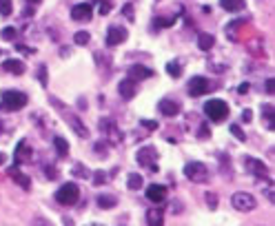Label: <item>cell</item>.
<instances>
[{"mask_svg": "<svg viewBox=\"0 0 275 226\" xmlns=\"http://www.w3.org/2000/svg\"><path fill=\"white\" fill-rule=\"evenodd\" d=\"M29 98H27L25 91H14V89H5L0 93V109L5 111H20L27 106Z\"/></svg>", "mask_w": 275, "mask_h": 226, "instance_id": "obj_1", "label": "cell"}, {"mask_svg": "<svg viewBox=\"0 0 275 226\" xmlns=\"http://www.w3.org/2000/svg\"><path fill=\"white\" fill-rule=\"evenodd\" d=\"M49 102H51L53 106H58V113H60V116L65 118V122H67V124L71 126V129H73V133H76V136H78V137H87V136H89L87 126L82 124V120H80V118L76 116V113H71V111H69V113H67V106H65L63 102L58 100V98H49Z\"/></svg>", "mask_w": 275, "mask_h": 226, "instance_id": "obj_2", "label": "cell"}, {"mask_svg": "<svg viewBox=\"0 0 275 226\" xmlns=\"http://www.w3.org/2000/svg\"><path fill=\"white\" fill-rule=\"evenodd\" d=\"M53 197H56V202L60 206H76L80 200V189L76 182H67V184H63L56 191Z\"/></svg>", "mask_w": 275, "mask_h": 226, "instance_id": "obj_3", "label": "cell"}, {"mask_svg": "<svg viewBox=\"0 0 275 226\" xmlns=\"http://www.w3.org/2000/svg\"><path fill=\"white\" fill-rule=\"evenodd\" d=\"M135 160H138L140 166H145L146 171H151V173H156L158 171V149L153 147V144L142 147L140 151L135 153Z\"/></svg>", "mask_w": 275, "mask_h": 226, "instance_id": "obj_4", "label": "cell"}, {"mask_svg": "<svg viewBox=\"0 0 275 226\" xmlns=\"http://www.w3.org/2000/svg\"><path fill=\"white\" fill-rule=\"evenodd\" d=\"M184 175L195 184H204V182H209V166L204 162L193 160V162L184 164Z\"/></svg>", "mask_w": 275, "mask_h": 226, "instance_id": "obj_5", "label": "cell"}, {"mask_svg": "<svg viewBox=\"0 0 275 226\" xmlns=\"http://www.w3.org/2000/svg\"><path fill=\"white\" fill-rule=\"evenodd\" d=\"M204 113H207V118L211 122H222V120H226V116H228V105L224 100H220V98L209 100L207 105H204Z\"/></svg>", "mask_w": 275, "mask_h": 226, "instance_id": "obj_6", "label": "cell"}, {"mask_svg": "<svg viewBox=\"0 0 275 226\" xmlns=\"http://www.w3.org/2000/svg\"><path fill=\"white\" fill-rule=\"evenodd\" d=\"M231 204L238 211H242V213H249V211H253L255 206H258V200H255L251 193H246V191H238V193H233V197H231Z\"/></svg>", "mask_w": 275, "mask_h": 226, "instance_id": "obj_7", "label": "cell"}, {"mask_svg": "<svg viewBox=\"0 0 275 226\" xmlns=\"http://www.w3.org/2000/svg\"><path fill=\"white\" fill-rule=\"evenodd\" d=\"M244 168H246L251 175H255V178H266V175H269V166H266L262 160L251 158V155L244 158Z\"/></svg>", "mask_w": 275, "mask_h": 226, "instance_id": "obj_8", "label": "cell"}, {"mask_svg": "<svg viewBox=\"0 0 275 226\" xmlns=\"http://www.w3.org/2000/svg\"><path fill=\"white\" fill-rule=\"evenodd\" d=\"M100 131H102L104 136L109 137L113 144L122 142V131H120L118 126H115V122L109 120V118H102V120H100Z\"/></svg>", "mask_w": 275, "mask_h": 226, "instance_id": "obj_9", "label": "cell"}, {"mask_svg": "<svg viewBox=\"0 0 275 226\" xmlns=\"http://www.w3.org/2000/svg\"><path fill=\"white\" fill-rule=\"evenodd\" d=\"M209 91V80L204 78V75H193L191 80H189V95L191 98H200V95H204Z\"/></svg>", "mask_w": 275, "mask_h": 226, "instance_id": "obj_10", "label": "cell"}, {"mask_svg": "<svg viewBox=\"0 0 275 226\" xmlns=\"http://www.w3.org/2000/svg\"><path fill=\"white\" fill-rule=\"evenodd\" d=\"M94 16V7L89 2H80V5H73L71 7V18L76 22H89Z\"/></svg>", "mask_w": 275, "mask_h": 226, "instance_id": "obj_11", "label": "cell"}, {"mask_svg": "<svg viewBox=\"0 0 275 226\" xmlns=\"http://www.w3.org/2000/svg\"><path fill=\"white\" fill-rule=\"evenodd\" d=\"M158 109H160V113L162 116H166V118H176L178 113H180V102H176V100H171V98H162L160 102H158Z\"/></svg>", "mask_w": 275, "mask_h": 226, "instance_id": "obj_12", "label": "cell"}, {"mask_svg": "<svg viewBox=\"0 0 275 226\" xmlns=\"http://www.w3.org/2000/svg\"><path fill=\"white\" fill-rule=\"evenodd\" d=\"M32 155H33L32 147H29L25 140H20V142L16 144V151H14V160H16V166H18V164H27L29 160H32Z\"/></svg>", "mask_w": 275, "mask_h": 226, "instance_id": "obj_13", "label": "cell"}, {"mask_svg": "<svg viewBox=\"0 0 275 226\" xmlns=\"http://www.w3.org/2000/svg\"><path fill=\"white\" fill-rule=\"evenodd\" d=\"M118 93H120L122 100H133L135 93H138V84H135V80H131V78L122 80V82L118 84Z\"/></svg>", "mask_w": 275, "mask_h": 226, "instance_id": "obj_14", "label": "cell"}, {"mask_svg": "<svg viewBox=\"0 0 275 226\" xmlns=\"http://www.w3.org/2000/svg\"><path fill=\"white\" fill-rule=\"evenodd\" d=\"M127 29H122V27H109V31H107V45L109 47H118V45H122V42L127 40Z\"/></svg>", "mask_w": 275, "mask_h": 226, "instance_id": "obj_15", "label": "cell"}, {"mask_svg": "<svg viewBox=\"0 0 275 226\" xmlns=\"http://www.w3.org/2000/svg\"><path fill=\"white\" fill-rule=\"evenodd\" d=\"M146 200L156 202V204L164 202V200H166V186H162V184H151V186H146Z\"/></svg>", "mask_w": 275, "mask_h": 226, "instance_id": "obj_16", "label": "cell"}, {"mask_svg": "<svg viewBox=\"0 0 275 226\" xmlns=\"http://www.w3.org/2000/svg\"><path fill=\"white\" fill-rule=\"evenodd\" d=\"M7 175H9V178L14 180L16 184H20L25 191H29V189H32V182H29V175H25V173H22V171H20V168H18V166H11L9 171H7Z\"/></svg>", "mask_w": 275, "mask_h": 226, "instance_id": "obj_17", "label": "cell"}, {"mask_svg": "<svg viewBox=\"0 0 275 226\" xmlns=\"http://www.w3.org/2000/svg\"><path fill=\"white\" fill-rule=\"evenodd\" d=\"M151 75H153V71H151L149 67H142V64L129 67V78L131 80H149Z\"/></svg>", "mask_w": 275, "mask_h": 226, "instance_id": "obj_18", "label": "cell"}, {"mask_svg": "<svg viewBox=\"0 0 275 226\" xmlns=\"http://www.w3.org/2000/svg\"><path fill=\"white\" fill-rule=\"evenodd\" d=\"M2 69L9 71V74H14V75H22L27 71V67H25L22 60H5V62H2Z\"/></svg>", "mask_w": 275, "mask_h": 226, "instance_id": "obj_19", "label": "cell"}, {"mask_svg": "<svg viewBox=\"0 0 275 226\" xmlns=\"http://www.w3.org/2000/svg\"><path fill=\"white\" fill-rule=\"evenodd\" d=\"M146 224L149 226H162L164 224V213L160 209H149L146 211Z\"/></svg>", "mask_w": 275, "mask_h": 226, "instance_id": "obj_20", "label": "cell"}, {"mask_svg": "<svg viewBox=\"0 0 275 226\" xmlns=\"http://www.w3.org/2000/svg\"><path fill=\"white\" fill-rule=\"evenodd\" d=\"M220 7L228 14H235V11L244 9V0H220Z\"/></svg>", "mask_w": 275, "mask_h": 226, "instance_id": "obj_21", "label": "cell"}, {"mask_svg": "<svg viewBox=\"0 0 275 226\" xmlns=\"http://www.w3.org/2000/svg\"><path fill=\"white\" fill-rule=\"evenodd\" d=\"M213 45H215V38H213L211 33H200V38H197V47L202 49V51H211Z\"/></svg>", "mask_w": 275, "mask_h": 226, "instance_id": "obj_22", "label": "cell"}, {"mask_svg": "<svg viewBox=\"0 0 275 226\" xmlns=\"http://www.w3.org/2000/svg\"><path fill=\"white\" fill-rule=\"evenodd\" d=\"M53 147H56V153L60 155V158H67L69 155V144H67L65 137H60V136L53 137Z\"/></svg>", "mask_w": 275, "mask_h": 226, "instance_id": "obj_23", "label": "cell"}, {"mask_svg": "<svg viewBox=\"0 0 275 226\" xmlns=\"http://www.w3.org/2000/svg\"><path fill=\"white\" fill-rule=\"evenodd\" d=\"M273 105H264L262 106V120H266V129L269 131H273L275 129V122H273Z\"/></svg>", "mask_w": 275, "mask_h": 226, "instance_id": "obj_24", "label": "cell"}, {"mask_svg": "<svg viewBox=\"0 0 275 226\" xmlns=\"http://www.w3.org/2000/svg\"><path fill=\"white\" fill-rule=\"evenodd\" d=\"M142 184H145V178H142L140 173H129L127 175V186H129L131 191H138Z\"/></svg>", "mask_w": 275, "mask_h": 226, "instance_id": "obj_25", "label": "cell"}, {"mask_svg": "<svg viewBox=\"0 0 275 226\" xmlns=\"http://www.w3.org/2000/svg\"><path fill=\"white\" fill-rule=\"evenodd\" d=\"M98 206L100 209H113L115 204H118V197L115 195H98Z\"/></svg>", "mask_w": 275, "mask_h": 226, "instance_id": "obj_26", "label": "cell"}, {"mask_svg": "<svg viewBox=\"0 0 275 226\" xmlns=\"http://www.w3.org/2000/svg\"><path fill=\"white\" fill-rule=\"evenodd\" d=\"M71 173L76 175V178H84V180L91 178V171H89V168L84 166V164H76V166L71 168Z\"/></svg>", "mask_w": 275, "mask_h": 226, "instance_id": "obj_27", "label": "cell"}, {"mask_svg": "<svg viewBox=\"0 0 275 226\" xmlns=\"http://www.w3.org/2000/svg\"><path fill=\"white\" fill-rule=\"evenodd\" d=\"M166 74L171 75V78H180L182 75V64L180 62H169L166 64Z\"/></svg>", "mask_w": 275, "mask_h": 226, "instance_id": "obj_28", "label": "cell"}, {"mask_svg": "<svg viewBox=\"0 0 275 226\" xmlns=\"http://www.w3.org/2000/svg\"><path fill=\"white\" fill-rule=\"evenodd\" d=\"M89 40H91V36H89L87 31H78L76 36H73V42H76V45H80V47L89 45Z\"/></svg>", "mask_w": 275, "mask_h": 226, "instance_id": "obj_29", "label": "cell"}, {"mask_svg": "<svg viewBox=\"0 0 275 226\" xmlns=\"http://www.w3.org/2000/svg\"><path fill=\"white\" fill-rule=\"evenodd\" d=\"M228 131L233 133V136L238 137L240 142H246V133L242 131V126H240V124H231V126H228Z\"/></svg>", "mask_w": 275, "mask_h": 226, "instance_id": "obj_30", "label": "cell"}, {"mask_svg": "<svg viewBox=\"0 0 275 226\" xmlns=\"http://www.w3.org/2000/svg\"><path fill=\"white\" fill-rule=\"evenodd\" d=\"M11 11H14L11 0H0V14H2V16H11Z\"/></svg>", "mask_w": 275, "mask_h": 226, "instance_id": "obj_31", "label": "cell"}, {"mask_svg": "<svg viewBox=\"0 0 275 226\" xmlns=\"http://www.w3.org/2000/svg\"><path fill=\"white\" fill-rule=\"evenodd\" d=\"M0 36L5 38V40H9V42H11V40H14V38H16V27H5Z\"/></svg>", "mask_w": 275, "mask_h": 226, "instance_id": "obj_32", "label": "cell"}, {"mask_svg": "<svg viewBox=\"0 0 275 226\" xmlns=\"http://www.w3.org/2000/svg\"><path fill=\"white\" fill-rule=\"evenodd\" d=\"M91 178H94V184H104L107 182V173L104 171H96V173H91Z\"/></svg>", "mask_w": 275, "mask_h": 226, "instance_id": "obj_33", "label": "cell"}, {"mask_svg": "<svg viewBox=\"0 0 275 226\" xmlns=\"http://www.w3.org/2000/svg\"><path fill=\"white\" fill-rule=\"evenodd\" d=\"M204 197H207V206H209V209H218V195H215V193H207Z\"/></svg>", "mask_w": 275, "mask_h": 226, "instance_id": "obj_34", "label": "cell"}, {"mask_svg": "<svg viewBox=\"0 0 275 226\" xmlns=\"http://www.w3.org/2000/svg\"><path fill=\"white\" fill-rule=\"evenodd\" d=\"M32 226H53V224H51V222L47 220V217H42V215H36V217H33V220H32Z\"/></svg>", "mask_w": 275, "mask_h": 226, "instance_id": "obj_35", "label": "cell"}, {"mask_svg": "<svg viewBox=\"0 0 275 226\" xmlns=\"http://www.w3.org/2000/svg\"><path fill=\"white\" fill-rule=\"evenodd\" d=\"M140 126H145L146 131H156V129H158V122H153V120H140Z\"/></svg>", "mask_w": 275, "mask_h": 226, "instance_id": "obj_36", "label": "cell"}, {"mask_svg": "<svg viewBox=\"0 0 275 226\" xmlns=\"http://www.w3.org/2000/svg\"><path fill=\"white\" fill-rule=\"evenodd\" d=\"M38 78H40L42 84H47V67L45 64H40V69H38Z\"/></svg>", "mask_w": 275, "mask_h": 226, "instance_id": "obj_37", "label": "cell"}, {"mask_svg": "<svg viewBox=\"0 0 275 226\" xmlns=\"http://www.w3.org/2000/svg\"><path fill=\"white\" fill-rule=\"evenodd\" d=\"M211 136V129L209 124H200V131H197V137H209Z\"/></svg>", "mask_w": 275, "mask_h": 226, "instance_id": "obj_38", "label": "cell"}, {"mask_svg": "<svg viewBox=\"0 0 275 226\" xmlns=\"http://www.w3.org/2000/svg\"><path fill=\"white\" fill-rule=\"evenodd\" d=\"M173 20H169V18H156V27H171Z\"/></svg>", "mask_w": 275, "mask_h": 226, "instance_id": "obj_39", "label": "cell"}, {"mask_svg": "<svg viewBox=\"0 0 275 226\" xmlns=\"http://www.w3.org/2000/svg\"><path fill=\"white\" fill-rule=\"evenodd\" d=\"M264 87H266V93H269V95H273L275 93V84H273V78H266V82H264Z\"/></svg>", "mask_w": 275, "mask_h": 226, "instance_id": "obj_40", "label": "cell"}, {"mask_svg": "<svg viewBox=\"0 0 275 226\" xmlns=\"http://www.w3.org/2000/svg\"><path fill=\"white\" fill-rule=\"evenodd\" d=\"M45 173H47V178H53V180H56V178H58V168H56V166H47V168H45Z\"/></svg>", "mask_w": 275, "mask_h": 226, "instance_id": "obj_41", "label": "cell"}, {"mask_svg": "<svg viewBox=\"0 0 275 226\" xmlns=\"http://www.w3.org/2000/svg\"><path fill=\"white\" fill-rule=\"evenodd\" d=\"M96 153H98V155H102V153L107 155V153H109V149L104 147V142H98V144H96Z\"/></svg>", "mask_w": 275, "mask_h": 226, "instance_id": "obj_42", "label": "cell"}, {"mask_svg": "<svg viewBox=\"0 0 275 226\" xmlns=\"http://www.w3.org/2000/svg\"><path fill=\"white\" fill-rule=\"evenodd\" d=\"M266 200L275 202V193H273V184H271V182H269V186H266Z\"/></svg>", "mask_w": 275, "mask_h": 226, "instance_id": "obj_43", "label": "cell"}, {"mask_svg": "<svg viewBox=\"0 0 275 226\" xmlns=\"http://www.w3.org/2000/svg\"><path fill=\"white\" fill-rule=\"evenodd\" d=\"M249 91H251V84L249 82H242V84H240V87H238V93H249Z\"/></svg>", "mask_w": 275, "mask_h": 226, "instance_id": "obj_44", "label": "cell"}, {"mask_svg": "<svg viewBox=\"0 0 275 226\" xmlns=\"http://www.w3.org/2000/svg\"><path fill=\"white\" fill-rule=\"evenodd\" d=\"M16 49H18V51H22V53H32V56H33V53H36V49H32V47H25V45H16Z\"/></svg>", "mask_w": 275, "mask_h": 226, "instance_id": "obj_45", "label": "cell"}, {"mask_svg": "<svg viewBox=\"0 0 275 226\" xmlns=\"http://www.w3.org/2000/svg\"><path fill=\"white\" fill-rule=\"evenodd\" d=\"M242 120H244V122H251V120H253V113H251L249 109H244V111H242Z\"/></svg>", "mask_w": 275, "mask_h": 226, "instance_id": "obj_46", "label": "cell"}, {"mask_svg": "<svg viewBox=\"0 0 275 226\" xmlns=\"http://www.w3.org/2000/svg\"><path fill=\"white\" fill-rule=\"evenodd\" d=\"M109 11H111L109 2H102V5H100V14H102V16H104V14H109Z\"/></svg>", "mask_w": 275, "mask_h": 226, "instance_id": "obj_47", "label": "cell"}, {"mask_svg": "<svg viewBox=\"0 0 275 226\" xmlns=\"http://www.w3.org/2000/svg\"><path fill=\"white\" fill-rule=\"evenodd\" d=\"M125 14H127V18H129V20H133V11H131V5L125 7Z\"/></svg>", "mask_w": 275, "mask_h": 226, "instance_id": "obj_48", "label": "cell"}, {"mask_svg": "<svg viewBox=\"0 0 275 226\" xmlns=\"http://www.w3.org/2000/svg\"><path fill=\"white\" fill-rule=\"evenodd\" d=\"M63 224L65 226H73V220H71V217H63Z\"/></svg>", "mask_w": 275, "mask_h": 226, "instance_id": "obj_49", "label": "cell"}, {"mask_svg": "<svg viewBox=\"0 0 275 226\" xmlns=\"http://www.w3.org/2000/svg\"><path fill=\"white\" fill-rule=\"evenodd\" d=\"M0 164H5V153L0 151Z\"/></svg>", "mask_w": 275, "mask_h": 226, "instance_id": "obj_50", "label": "cell"}, {"mask_svg": "<svg viewBox=\"0 0 275 226\" xmlns=\"http://www.w3.org/2000/svg\"><path fill=\"white\" fill-rule=\"evenodd\" d=\"M0 133H2V122H0Z\"/></svg>", "mask_w": 275, "mask_h": 226, "instance_id": "obj_51", "label": "cell"}, {"mask_svg": "<svg viewBox=\"0 0 275 226\" xmlns=\"http://www.w3.org/2000/svg\"><path fill=\"white\" fill-rule=\"evenodd\" d=\"M91 226H102V224H91Z\"/></svg>", "mask_w": 275, "mask_h": 226, "instance_id": "obj_52", "label": "cell"}, {"mask_svg": "<svg viewBox=\"0 0 275 226\" xmlns=\"http://www.w3.org/2000/svg\"><path fill=\"white\" fill-rule=\"evenodd\" d=\"M29 2H38V0H29Z\"/></svg>", "mask_w": 275, "mask_h": 226, "instance_id": "obj_53", "label": "cell"}]
</instances>
